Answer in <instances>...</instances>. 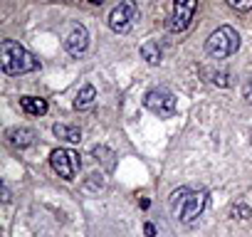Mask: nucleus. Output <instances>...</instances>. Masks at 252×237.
<instances>
[{
    "mask_svg": "<svg viewBox=\"0 0 252 237\" xmlns=\"http://www.w3.org/2000/svg\"><path fill=\"white\" fill-rule=\"evenodd\" d=\"M0 67L10 77H20V74H30L40 69V59L25 50L20 42L15 40H3L0 42Z\"/></svg>",
    "mask_w": 252,
    "mask_h": 237,
    "instance_id": "f257e3e1",
    "label": "nucleus"
},
{
    "mask_svg": "<svg viewBox=\"0 0 252 237\" xmlns=\"http://www.w3.org/2000/svg\"><path fill=\"white\" fill-rule=\"evenodd\" d=\"M139 52H141V57L151 64V67H156V64H161V47H158V42H154V40H146L141 47H139Z\"/></svg>",
    "mask_w": 252,
    "mask_h": 237,
    "instance_id": "ddd939ff",
    "label": "nucleus"
},
{
    "mask_svg": "<svg viewBox=\"0 0 252 237\" xmlns=\"http://www.w3.org/2000/svg\"><path fill=\"white\" fill-rule=\"evenodd\" d=\"M5 139H8V144L13 146V148H30L32 144H35V139H37V134L32 131V129H28V126H13V129H8L5 131Z\"/></svg>",
    "mask_w": 252,
    "mask_h": 237,
    "instance_id": "1a4fd4ad",
    "label": "nucleus"
},
{
    "mask_svg": "<svg viewBox=\"0 0 252 237\" xmlns=\"http://www.w3.org/2000/svg\"><path fill=\"white\" fill-rule=\"evenodd\" d=\"M144 106H146L151 114L161 116V118H171V116H176V111H178V99H176L173 91L158 87V89L146 91V96H144Z\"/></svg>",
    "mask_w": 252,
    "mask_h": 237,
    "instance_id": "7ed1b4c3",
    "label": "nucleus"
},
{
    "mask_svg": "<svg viewBox=\"0 0 252 237\" xmlns=\"http://www.w3.org/2000/svg\"><path fill=\"white\" fill-rule=\"evenodd\" d=\"M50 166L62 180H74L82 168V156L72 148H55L50 153Z\"/></svg>",
    "mask_w": 252,
    "mask_h": 237,
    "instance_id": "20e7f679",
    "label": "nucleus"
},
{
    "mask_svg": "<svg viewBox=\"0 0 252 237\" xmlns=\"http://www.w3.org/2000/svg\"><path fill=\"white\" fill-rule=\"evenodd\" d=\"M230 215H232V217H240V220H250V217H252V207L245 205V203H237V205H232Z\"/></svg>",
    "mask_w": 252,
    "mask_h": 237,
    "instance_id": "2eb2a0df",
    "label": "nucleus"
},
{
    "mask_svg": "<svg viewBox=\"0 0 252 237\" xmlns=\"http://www.w3.org/2000/svg\"><path fill=\"white\" fill-rule=\"evenodd\" d=\"M240 45H242V42H240L237 30L230 28V25H220V28L213 30L210 37L205 40V52H208V57H213V59H227V57L237 55Z\"/></svg>",
    "mask_w": 252,
    "mask_h": 237,
    "instance_id": "f03ea898",
    "label": "nucleus"
},
{
    "mask_svg": "<svg viewBox=\"0 0 252 237\" xmlns=\"http://www.w3.org/2000/svg\"><path fill=\"white\" fill-rule=\"evenodd\" d=\"M94 99H96V89H94L92 84H84V87L77 91L74 109H87V106H92V104H94Z\"/></svg>",
    "mask_w": 252,
    "mask_h": 237,
    "instance_id": "4468645a",
    "label": "nucleus"
},
{
    "mask_svg": "<svg viewBox=\"0 0 252 237\" xmlns=\"http://www.w3.org/2000/svg\"><path fill=\"white\" fill-rule=\"evenodd\" d=\"M89 178H92V180L84 185L89 193H94V190H101V188H104V176H101V173H94V176H89Z\"/></svg>",
    "mask_w": 252,
    "mask_h": 237,
    "instance_id": "a211bd4d",
    "label": "nucleus"
},
{
    "mask_svg": "<svg viewBox=\"0 0 252 237\" xmlns=\"http://www.w3.org/2000/svg\"><path fill=\"white\" fill-rule=\"evenodd\" d=\"M52 134L67 144H79L82 141V129L79 126H72V124H55L52 126Z\"/></svg>",
    "mask_w": 252,
    "mask_h": 237,
    "instance_id": "9b49d317",
    "label": "nucleus"
},
{
    "mask_svg": "<svg viewBox=\"0 0 252 237\" xmlns=\"http://www.w3.org/2000/svg\"><path fill=\"white\" fill-rule=\"evenodd\" d=\"M87 47H89V32H87V28L84 25H72L69 28V32L64 35V50L72 55V57H82L84 52H87Z\"/></svg>",
    "mask_w": 252,
    "mask_h": 237,
    "instance_id": "6e6552de",
    "label": "nucleus"
},
{
    "mask_svg": "<svg viewBox=\"0 0 252 237\" xmlns=\"http://www.w3.org/2000/svg\"><path fill=\"white\" fill-rule=\"evenodd\" d=\"M205 205H208V193H205V190H190V195L186 198V205H183L178 220H181L183 225H193V222L203 215Z\"/></svg>",
    "mask_w": 252,
    "mask_h": 237,
    "instance_id": "0eeeda50",
    "label": "nucleus"
},
{
    "mask_svg": "<svg viewBox=\"0 0 252 237\" xmlns=\"http://www.w3.org/2000/svg\"><path fill=\"white\" fill-rule=\"evenodd\" d=\"M144 232H146V237H156V227H154L151 222H146V225H144Z\"/></svg>",
    "mask_w": 252,
    "mask_h": 237,
    "instance_id": "aec40b11",
    "label": "nucleus"
},
{
    "mask_svg": "<svg viewBox=\"0 0 252 237\" xmlns=\"http://www.w3.org/2000/svg\"><path fill=\"white\" fill-rule=\"evenodd\" d=\"M190 195V188L188 185H181L178 190H173L171 193V200H168V207H171V215L178 220V215H181V210H183V205H186V198Z\"/></svg>",
    "mask_w": 252,
    "mask_h": 237,
    "instance_id": "f8f14e48",
    "label": "nucleus"
},
{
    "mask_svg": "<svg viewBox=\"0 0 252 237\" xmlns=\"http://www.w3.org/2000/svg\"><path fill=\"white\" fill-rule=\"evenodd\" d=\"M20 106L25 114L30 116H45L47 114V99H40V96H20Z\"/></svg>",
    "mask_w": 252,
    "mask_h": 237,
    "instance_id": "9d476101",
    "label": "nucleus"
},
{
    "mask_svg": "<svg viewBox=\"0 0 252 237\" xmlns=\"http://www.w3.org/2000/svg\"><path fill=\"white\" fill-rule=\"evenodd\" d=\"M136 20H139V5H136V0H121L119 5L111 8L106 23H109V28H111L114 32L126 35V32L134 28Z\"/></svg>",
    "mask_w": 252,
    "mask_h": 237,
    "instance_id": "39448f33",
    "label": "nucleus"
},
{
    "mask_svg": "<svg viewBox=\"0 0 252 237\" xmlns=\"http://www.w3.org/2000/svg\"><path fill=\"white\" fill-rule=\"evenodd\" d=\"M198 10V0H173V10L168 18V30L171 32H186L193 25Z\"/></svg>",
    "mask_w": 252,
    "mask_h": 237,
    "instance_id": "423d86ee",
    "label": "nucleus"
},
{
    "mask_svg": "<svg viewBox=\"0 0 252 237\" xmlns=\"http://www.w3.org/2000/svg\"><path fill=\"white\" fill-rule=\"evenodd\" d=\"M210 82L215 84V87H230V74L227 72H210Z\"/></svg>",
    "mask_w": 252,
    "mask_h": 237,
    "instance_id": "f3484780",
    "label": "nucleus"
},
{
    "mask_svg": "<svg viewBox=\"0 0 252 237\" xmlns=\"http://www.w3.org/2000/svg\"><path fill=\"white\" fill-rule=\"evenodd\" d=\"M242 96L252 104V74H250V77L245 79V84H242Z\"/></svg>",
    "mask_w": 252,
    "mask_h": 237,
    "instance_id": "6ab92c4d",
    "label": "nucleus"
},
{
    "mask_svg": "<svg viewBox=\"0 0 252 237\" xmlns=\"http://www.w3.org/2000/svg\"><path fill=\"white\" fill-rule=\"evenodd\" d=\"M89 3H92V5H101V3H104V0H89Z\"/></svg>",
    "mask_w": 252,
    "mask_h": 237,
    "instance_id": "4be33fe9",
    "label": "nucleus"
},
{
    "mask_svg": "<svg viewBox=\"0 0 252 237\" xmlns=\"http://www.w3.org/2000/svg\"><path fill=\"white\" fill-rule=\"evenodd\" d=\"M3 200H5V203H10V190H8V185H5V183H3Z\"/></svg>",
    "mask_w": 252,
    "mask_h": 237,
    "instance_id": "412c9836",
    "label": "nucleus"
},
{
    "mask_svg": "<svg viewBox=\"0 0 252 237\" xmlns=\"http://www.w3.org/2000/svg\"><path fill=\"white\" fill-rule=\"evenodd\" d=\"M225 3L237 13H250L252 10V0H225Z\"/></svg>",
    "mask_w": 252,
    "mask_h": 237,
    "instance_id": "dca6fc26",
    "label": "nucleus"
}]
</instances>
